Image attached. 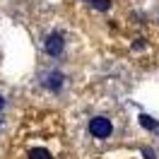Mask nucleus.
I'll return each mask as SVG.
<instances>
[{
    "instance_id": "obj_1",
    "label": "nucleus",
    "mask_w": 159,
    "mask_h": 159,
    "mask_svg": "<svg viewBox=\"0 0 159 159\" xmlns=\"http://www.w3.org/2000/svg\"><path fill=\"white\" fill-rule=\"evenodd\" d=\"M111 133H113V123H111L106 116H94L89 120V135L97 140H106L111 138Z\"/></svg>"
},
{
    "instance_id": "obj_8",
    "label": "nucleus",
    "mask_w": 159,
    "mask_h": 159,
    "mask_svg": "<svg viewBox=\"0 0 159 159\" xmlns=\"http://www.w3.org/2000/svg\"><path fill=\"white\" fill-rule=\"evenodd\" d=\"M145 159H154V154H152V152H145Z\"/></svg>"
},
{
    "instance_id": "obj_6",
    "label": "nucleus",
    "mask_w": 159,
    "mask_h": 159,
    "mask_svg": "<svg viewBox=\"0 0 159 159\" xmlns=\"http://www.w3.org/2000/svg\"><path fill=\"white\" fill-rule=\"evenodd\" d=\"M29 159H51V152L43 149V147H36V149L29 152Z\"/></svg>"
},
{
    "instance_id": "obj_7",
    "label": "nucleus",
    "mask_w": 159,
    "mask_h": 159,
    "mask_svg": "<svg viewBox=\"0 0 159 159\" xmlns=\"http://www.w3.org/2000/svg\"><path fill=\"white\" fill-rule=\"evenodd\" d=\"M5 109V97H2V94H0V111Z\"/></svg>"
},
{
    "instance_id": "obj_5",
    "label": "nucleus",
    "mask_w": 159,
    "mask_h": 159,
    "mask_svg": "<svg viewBox=\"0 0 159 159\" xmlns=\"http://www.w3.org/2000/svg\"><path fill=\"white\" fill-rule=\"evenodd\" d=\"M89 5L99 12H109L111 10V0H89Z\"/></svg>"
},
{
    "instance_id": "obj_4",
    "label": "nucleus",
    "mask_w": 159,
    "mask_h": 159,
    "mask_svg": "<svg viewBox=\"0 0 159 159\" xmlns=\"http://www.w3.org/2000/svg\"><path fill=\"white\" fill-rule=\"evenodd\" d=\"M140 125L147 128V130H157L159 128V120L152 118V116H147V113H142V116H140Z\"/></svg>"
},
{
    "instance_id": "obj_9",
    "label": "nucleus",
    "mask_w": 159,
    "mask_h": 159,
    "mask_svg": "<svg viewBox=\"0 0 159 159\" xmlns=\"http://www.w3.org/2000/svg\"><path fill=\"white\" fill-rule=\"evenodd\" d=\"M0 128H2V120H0Z\"/></svg>"
},
{
    "instance_id": "obj_2",
    "label": "nucleus",
    "mask_w": 159,
    "mask_h": 159,
    "mask_svg": "<svg viewBox=\"0 0 159 159\" xmlns=\"http://www.w3.org/2000/svg\"><path fill=\"white\" fill-rule=\"evenodd\" d=\"M43 48H46V53H48L51 58H58L60 53L65 51V39H63V34H60V31H51L48 36H46V41H43Z\"/></svg>"
},
{
    "instance_id": "obj_3",
    "label": "nucleus",
    "mask_w": 159,
    "mask_h": 159,
    "mask_svg": "<svg viewBox=\"0 0 159 159\" xmlns=\"http://www.w3.org/2000/svg\"><path fill=\"white\" fill-rule=\"evenodd\" d=\"M41 84H43L48 92H60V89H63V84H65V75H63L60 70H51V72L43 75Z\"/></svg>"
}]
</instances>
